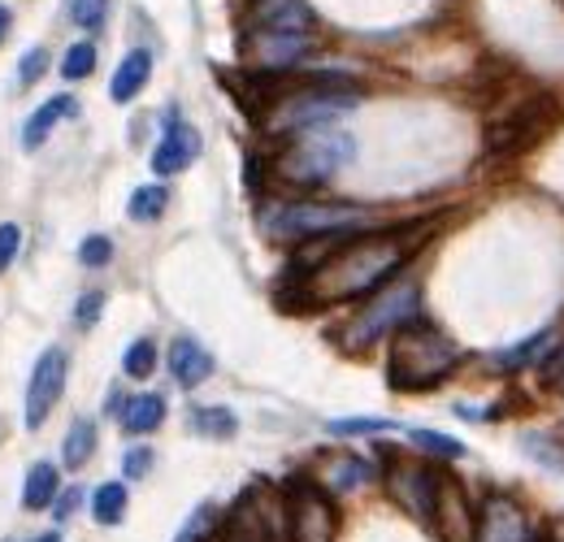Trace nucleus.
<instances>
[{
  "label": "nucleus",
  "instance_id": "26",
  "mask_svg": "<svg viewBox=\"0 0 564 542\" xmlns=\"http://www.w3.org/2000/svg\"><path fill=\"white\" fill-rule=\"evenodd\" d=\"M165 205H170V187H161V183H143V187H135V192H130L126 214L135 217V221H157V217L165 214Z\"/></svg>",
  "mask_w": 564,
  "mask_h": 542
},
{
  "label": "nucleus",
  "instance_id": "35",
  "mask_svg": "<svg viewBox=\"0 0 564 542\" xmlns=\"http://www.w3.org/2000/svg\"><path fill=\"white\" fill-rule=\"evenodd\" d=\"M148 469H152V451H148V447H130V451L122 455V473H126V477L139 482V477H148Z\"/></svg>",
  "mask_w": 564,
  "mask_h": 542
},
{
  "label": "nucleus",
  "instance_id": "29",
  "mask_svg": "<svg viewBox=\"0 0 564 542\" xmlns=\"http://www.w3.org/2000/svg\"><path fill=\"white\" fill-rule=\"evenodd\" d=\"M408 442H413V447H422V451H430V455H439V460H460V455H464V442H460V438L422 430V426H413V430H408Z\"/></svg>",
  "mask_w": 564,
  "mask_h": 542
},
{
  "label": "nucleus",
  "instance_id": "12",
  "mask_svg": "<svg viewBox=\"0 0 564 542\" xmlns=\"http://www.w3.org/2000/svg\"><path fill=\"white\" fill-rule=\"evenodd\" d=\"M309 35H287V31H248L243 35V61L256 70H287L309 53Z\"/></svg>",
  "mask_w": 564,
  "mask_h": 542
},
{
  "label": "nucleus",
  "instance_id": "3",
  "mask_svg": "<svg viewBox=\"0 0 564 542\" xmlns=\"http://www.w3.org/2000/svg\"><path fill=\"white\" fill-rule=\"evenodd\" d=\"M356 92H343L331 79H291L278 88V101L265 108V126L269 130H322L335 117L356 108Z\"/></svg>",
  "mask_w": 564,
  "mask_h": 542
},
{
  "label": "nucleus",
  "instance_id": "39",
  "mask_svg": "<svg viewBox=\"0 0 564 542\" xmlns=\"http://www.w3.org/2000/svg\"><path fill=\"white\" fill-rule=\"evenodd\" d=\"M4 31H9V9L0 4V39H4Z\"/></svg>",
  "mask_w": 564,
  "mask_h": 542
},
{
  "label": "nucleus",
  "instance_id": "1",
  "mask_svg": "<svg viewBox=\"0 0 564 542\" xmlns=\"http://www.w3.org/2000/svg\"><path fill=\"white\" fill-rule=\"evenodd\" d=\"M422 239L426 230H413V226L309 239L304 252L291 261L287 278H300L304 304H338V300L373 296L400 274V265L417 252Z\"/></svg>",
  "mask_w": 564,
  "mask_h": 542
},
{
  "label": "nucleus",
  "instance_id": "19",
  "mask_svg": "<svg viewBox=\"0 0 564 542\" xmlns=\"http://www.w3.org/2000/svg\"><path fill=\"white\" fill-rule=\"evenodd\" d=\"M161 422H165V395H157V391H139L122 404V430L126 434L143 438V434L161 430Z\"/></svg>",
  "mask_w": 564,
  "mask_h": 542
},
{
  "label": "nucleus",
  "instance_id": "32",
  "mask_svg": "<svg viewBox=\"0 0 564 542\" xmlns=\"http://www.w3.org/2000/svg\"><path fill=\"white\" fill-rule=\"evenodd\" d=\"M70 18L83 31H101L105 18H110V0H70Z\"/></svg>",
  "mask_w": 564,
  "mask_h": 542
},
{
  "label": "nucleus",
  "instance_id": "6",
  "mask_svg": "<svg viewBox=\"0 0 564 542\" xmlns=\"http://www.w3.org/2000/svg\"><path fill=\"white\" fill-rule=\"evenodd\" d=\"M347 161H352V139L322 126V130L296 135V139L269 161V174H274L278 183H291V187H322V183L335 178Z\"/></svg>",
  "mask_w": 564,
  "mask_h": 542
},
{
  "label": "nucleus",
  "instance_id": "36",
  "mask_svg": "<svg viewBox=\"0 0 564 542\" xmlns=\"http://www.w3.org/2000/svg\"><path fill=\"white\" fill-rule=\"evenodd\" d=\"M18 247H22V230H18L13 221H4V226H0V274H4L9 265H13Z\"/></svg>",
  "mask_w": 564,
  "mask_h": 542
},
{
  "label": "nucleus",
  "instance_id": "5",
  "mask_svg": "<svg viewBox=\"0 0 564 542\" xmlns=\"http://www.w3.org/2000/svg\"><path fill=\"white\" fill-rule=\"evenodd\" d=\"M369 209L356 205H304V200H274L261 209V230L274 243H309L326 234H347L369 221Z\"/></svg>",
  "mask_w": 564,
  "mask_h": 542
},
{
  "label": "nucleus",
  "instance_id": "16",
  "mask_svg": "<svg viewBox=\"0 0 564 542\" xmlns=\"http://www.w3.org/2000/svg\"><path fill=\"white\" fill-rule=\"evenodd\" d=\"M313 9L304 0H256L252 9V31H287V35H309Z\"/></svg>",
  "mask_w": 564,
  "mask_h": 542
},
{
  "label": "nucleus",
  "instance_id": "31",
  "mask_svg": "<svg viewBox=\"0 0 564 542\" xmlns=\"http://www.w3.org/2000/svg\"><path fill=\"white\" fill-rule=\"evenodd\" d=\"M326 430L338 434V438H360V434H387V430H400V426L387 422V417H343V422H331Z\"/></svg>",
  "mask_w": 564,
  "mask_h": 542
},
{
  "label": "nucleus",
  "instance_id": "37",
  "mask_svg": "<svg viewBox=\"0 0 564 542\" xmlns=\"http://www.w3.org/2000/svg\"><path fill=\"white\" fill-rule=\"evenodd\" d=\"M44 70H48V53H44V48H31V53L22 57V66H18V79H22V83H39Z\"/></svg>",
  "mask_w": 564,
  "mask_h": 542
},
{
  "label": "nucleus",
  "instance_id": "10",
  "mask_svg": "<svg viewBox=\"0 0 564 542\" xmlns=\"http://www.w3.org/2000/svg\"><path fill=\"white\" fill-rule=\"evenodd\" d=\"M66 378H70V356L66 347H48L35 369H31V382H26V430H39L48 422V413L57 408L61 391H66Z\"/></svg>",
  "mask_w": 564,
  "mask_h": 542
},
{
  "label": "nucleus",
  "instance_id": "7",
  "mask_svg": "<svg viewBox=\"0 0 564 542\" xmlns=\"http://www.w3.org/2000/svg\"><path fill=\"white\" fill-rule=\"evenodd\" d=\"M561 113L564 108L556 96L539 92V96L521 101L508 117H499V122L486 130V148H491L495 157H521V152H530L534 143H543V139L556 130Z\"/></svg>",
  "mask_w": 564,
  "mask_h": 542
},
{
  "label": "nucleus",
  "instance_id": "38",
  "mask_svg": "<svg viewBox=\"0 0 564 542\" xmlns=\"http://www.w3.org/2000/svg\"><path fill=\"white\" fill-rule=\"evenodd\" d=\"M79 499H83V491H66V495H57L53 517H57V521H70V517L79 512Z\"/></svg>",
  "mask_w": 564,
  "mask_h": 542
},
{
  "label": "nucleus",
  "instance_id": "9",
  "mask_svg": "<svg viewBox=\"0 0 564 542\" xmlns=\"http://www.w3.org/2000/svg\"><path fill=\"white\" fill-rule=\"evenodd\" d=\"M382 482H387V495L417 521H435V499H439V473L422 460H400L395 451L382 447Z\"/></svg>",
  "mask_w": 564,
  "mask_h": 542
},
{
  "label": "nucleus",
  "instance_id": "15",
  "mask_svg": "<svg viewBox=\"0 0 564 542\" xmlns=\"http://www.w3.org/2000/svg\"><path fill=\"white\" fill-rule=\"evenodd\" d=\"M170 373H174V382L183 387V391H196V387H205L209 378H214V356H209V347L205 343H196V338H174L170 343Z\"/></svg>",
  "mask_w": 564,
  "mask_h": 542
},
{
  "label": "nucleus",
  "instance_id": "18",
  "mask_svg": "<svg viewBox=\"0 0 564 542\" xmlns=\"http://www.w3.org/2000/svg\"><path fill=\"white\" fill-rule=\"evenodd\" d=\"M57 495H61V473H57V464L35 460L31 473H26V482H22V508H26V512H48V508L57 504Z\"/></svg>",
  "mask_w": 564,
  "mask_h": 542
},
{
  "label": "nucleus",
  "instance_id": "24",
  "mask_svg": "<svg viewBox=\"0 0 564 542\" xmlns=\"http://www.w3.org/2000/svg\"><path fill=\"white\" fill-rule=\"evenodd\" d=\"M126 486L122 482H101L96 491H92V517H96V526H122V517H126Z\"/></svg>",
  "mask_w": 564,
  "mask_h": 542
},
{
  "label": "nucleus",
  "instance_id": "20",
  "mask_svg": "<svg viewBox=\"0 0 564 542\" xmlns=\"http://www.w3.org/2000/svg\"><path fill=\"white\" fill-rule=\"evenodd\" d=\"M148 74H152V57L143 53V48H135V53H126L122 57V66L113 70V83H110V96L117 105H126V101H135L139 92H143V83H148Z\"/></svg>",
  "mask_w": 564,
  "mask_h": 542
},
{
  "label": "nucleus",
  "instance_id": "4",
  "mask_svg": "<svg viewBox=\"0 0 564 542\" xmlns=\"http://www.w3.org/2000/svg\"><path fill=\"white\" fill-rule=\"evenodd\" d=\"M417 309H422L417 278H391L387 287H378L369 296V304L352 322L343 325L338 343H343V351H369L378 338H387V334H395V330L417 322Z\"/></svg>",
  "mask_w": 564,
  "mask_h": 542
},
{
  "label": "nucleus",
  "instance_id": "40",
  "mask_svg": "<svg viewBox=\"0 0 564 542\" xmlns=\"http://www.w3.org/2000/svg\"><path fill=\"white\" fill-rule=\"evenodd\" d=\"M39 542H61V539H57V534H44V539H39Z\"/></svg>",
  "mask_w": 564,
  "mask_h": 542
},
{
  "label": "nucleus",
  "instance_id": "8",
  "mask_svg": "<svg viewBox=\"0 0 564 542\" xmlns=\"http://www.w3.org/2000/svg\"><path fill=\"white\" fill-rule=\"evenodd\" d=\"M283 508H287V542L338 539L335 495L322 491L313 477H291L287 491H283Z\"/></svg>",
  "mask_w": 564,
  "mask_h": 542
},
{
  "label": "nucleus",
  "instance_id": "27",
  "mask_svg": "<svg viewBox=\"0 0 564 542\" xmlns=\"http://www.w3.org/2000/svg\"><path fill=\"white\" fill-rule=\"evenodd\" d=\"M157 360H161L157 343H152V338H135V343L126 347V356H122V373L135 378V382H143V378L157 373Z\"/></svg>",
  "mask_w": 564,
  "mask_h": 542
},
{
  "label": "nucleus",
  "instance_id": "17",
  "mask_svg": "<svg viewBox=\"0 0 564 542\" xmlns=\"http://www.w3.org/2000/svg\"><path fill=\"white\" fill-rule=\"evenodd\" d=\"M74 113H79V101H74L70 92H66V96L44 101V105L26 117V126H22V143H26V148H44V139H48L66 117H74Z\"/></svg>",
  "mask_w": 564,
  "mask_h": 542
},
{
  "label": "nucleus",
  "instance_id": "23",
  "mask_svg": "<svg viewBox=\"0 0 564 542\" xmlns=\"http://www.w3.org/2000/svg\"><path fill=\"white\" fill-rule=\"evenodd\" d=\"M92 451H96V422L79 417L61 438V460H66V469H83L92 460Z\"/></svg>",
  "mask_w": 564,
  "mask_h": 542
},
{
  "label": "nucleus",
  "instance_id": "34",
  "mask_svg": "<svg viewBox=\"0 0 564 542\" xmlns=\"http://www.w3.org/2000/svg\"><path fill=\"white\" fill-rule=\"evenodd\" d=\"M101 313H105V291H83L79 304H74V322L83 325V330H92V325L101 322Z\"/></svg>",
  "mask_w": 564,
  "mask_h": 542
},
{
  "label": "nucleus",
  "instance_id": "14",
  "mask_svg": "<svg viewBox=\"0 0 564 542\" xmlns=\"http://www.w3.org/2000/svg\"><path fill=\"white\" fill-rule=\"evenodd\" d=\"M200 152H205L200 130L187 126V122H170L165 135H161V143H157V152H152V170H157L161 178H174V174L192 170Z\"/></svg>",
  "mask_w": 564,
  "mask_h": 542
},
{
  "label": "nucleus",
  "instance_id": "2",
  "mask_svg": "<svg viewBox=\"0 0 564 542\" xmlns=\"http://www.w3.org/2000/svg\"><path fill=\"white\" fill-rule=\"evenodd\" d=\"M460 360V347L451 343L444 330L426 322H413L395 330L391 356H387V382L395 391H435L448 382V373Z\"/></svg>",
  "mask_w": 564,
  "mask_h": 542
},
{
  "label": "nucleus",
  "instance_id": "22",
  "mask_svg": "<svg viewBox=\"0 0 564 542\" xmlns=\"http://www.w3.org/2000/svg\"><path fill=\"white\" fill-rule=\"evenodd\" d=\"M552 343H556V334H552V330H543V334H530L526 343H517V347H508V351H495V369H504V373H513V369H526V365H539V360H548V351H552Z\"/></svg>",
  "mask_w": 564,
  "mask_h": 542
},
{
  "label": "nucleus",
  "instance_id": "13",
  "mask_svg": "<svg viewBox=\"0 0 564 542\" xmlns=\"http://www.w3.org/2000/svg\"><path fill=\"white\" fill-rule=\"evenodd\" d=\"M477 542H539L521 504L508 495H491L477 512Z\"/></svg>",
  "mask_w": 564,
  "mask_h": 542
},
{
  "label": "nucleus",
  "instance_id": "11",
  "mask_svg": "<svg viewBox=\"0 0 564 542\" xmlns=\"http://www.w3.org/2000/svg\"><path fill=\"white\" fill-rule=\"evenodd\" d=\"M435 526L444 542H477V508L464 495L460 477L439 473V499H435Z\"/></svg>",
  "mask_w": 564,
  "mask_h": 542
},
{
  "label": "nucleus",
  "instance_id": "30",
  "mask_svg": "<svg viewBox=\"0 0 564 542\" xmlns=\"http://www.w3.org/2000/svg\"><path fill=\"white\" fill-rule=\"evenodd\" d=\"M214 530H218V508H214V504H200V508L183 521V530H179L174 542H205Z\"/></svg>",
  "mask_w": 564,
  "mask_h": 542
},
{
  "label": "nucleus",
  "instance_id": "28",
  "mask_svg": "<svg viewBox=\"0 0 564 542\" xmlns=\"http://www.w3.org/2000/svg\"><path fill=\"white\" fill-rule=\"evenodd\" d=\"M92 70H96V44H92V39L70 44L66 57H61V79H66V83H79V79H88Z\"/></svg>",
  "mask_w": 564,
  "mask_h": 542
},
{
  "label": "nucleus",
  "instance_id": "21",
  "mask_svg": "<svg viewBox=\"0 0 564 542\" xmlns=\"http://www.w3.org/2000/svg\"><path fill=\"white\" fill-rule=\"evenodd\" d=\"M373 477V469L365 464V460H356V455H335V460H326V473H322V491H331V495H352V491H360L365 482Z\"/></svg>",
  "mask_w": 564,
  "mask_h": 542
},
{
  "label": "nucleus",
  "instance_id": "33",
  "mask_svg": "<svg viewBox=\"0 0 564 542\" xmlns=\"http://www.w3.org/2000/svg\"><path fill=\"white\" fill-rule=\"evenodd\" d=\"M113 256V239L110 234H88L83 243H79V261L88 265V269H96V265H110Z\"/></svg>",
  "mask_w": 564,
  "mask_h": 542
},
{
  "label": "nucleus",
  "instance_id": "25",
  "mask_svg": "<svg viewBox=\"0 0 564 542\" xmlns=\"http://www.w3.org/2000/svg\"><path fill=\"white\" fill-rule=\"evenodd\" d=\"M187 426L200 434V438L226 442V438H234V430H239V417L230 408H192L187 413Z\"/></svg>",
  "mask_w": 564,
  "mask_h": 542
}]
</instances>
